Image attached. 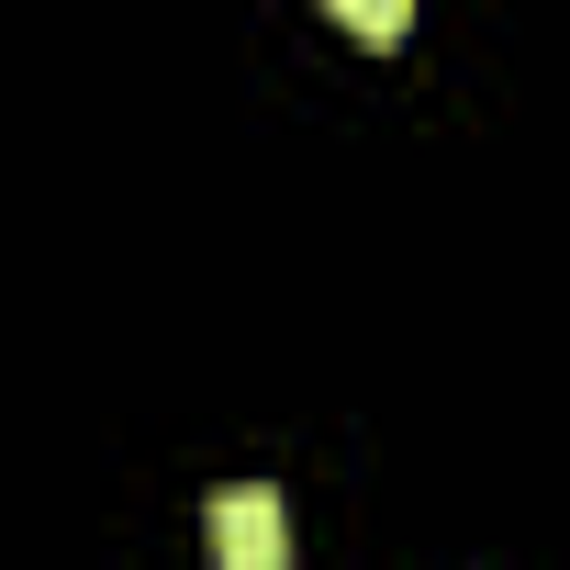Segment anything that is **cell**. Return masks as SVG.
<instances>
[{
	"instance_id": "obj_2",
	"label": "cell",
	"mask_w": 570,
	"mask_h": 570,
	"mask_svg": "<svg viewBox=\"0 0 570 570\" xmlns=\"http://www.w3.org/2000/svg\"><path fill=\"white\" fill-rule=\"evenodd\" d=\"M336 12H347V35H370V46H403V35H414L403 0H336Z\"/></svg>"
},
{
	"instance_id": "obj_1",
	"label": "cell",
	"mask_w": 570,
	"mask_h": 570,
	"mask_svg": "<svg viewBox=\"0 0 570 570\" xmlns=\"http://www.w3.org/2000/svg\"><path fill=\"white\" fill-rule=\"evenodd\" d=\"M202 537H213V570H279L292 559V514H279L268 481H224L202 503Z\"/></svg>"
}]
</instances>
